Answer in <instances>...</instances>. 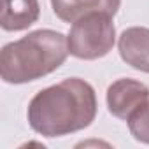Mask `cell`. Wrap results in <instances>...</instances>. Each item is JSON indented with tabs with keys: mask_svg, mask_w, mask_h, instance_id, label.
<instances>
[{
	"mask_svg": "<svg viewBox=\"0 0 149 149\" xmlns=\"http://www.w3.org/2000/svg\"><path fill=\"white\" fill-rule=\"evenodd\" d=\"M98 111L97 93L79 77L63 79L40 90L28 104L26 119L33 132L54 139L88 128Z\"/></svg>",
	"mask_w": 149,
	"mask_h": 149,
	"instance_id": "1",
	"label": "cell"
},
{
	"mask_svg": "<svg viewBox=\"0 0 149 149\" xmlns=\"http://www.w3.org/2000/svg\"><path fill=\"white\" fill-rule=\"evenodd\" d=\"M68 42L61 32L40 28L0 51V77L7 84H25L60 68L68 56Z\"/></svg>",
	"mask_w": 149,
	"mask_h": 149,
	"instance_id": "2",
	"label": "cell"
},
{
	"mask_svg": "<svg viewBox=\"0 0 149 149\" xmlns=\"http://www.w3.org/2000/svg\"><path fill=\"white\" fill-rule=\"evenodd\" d=\"M68 53L79 60H98L109 54L116 42L112 16L107 13H91L72 23L67 35Z\"/></svg>",
	"mask_w": 149,
	"mask_h": 149,
	"instance_id": "3",
	"label": "cell"
},
{
	"mask_svg": "<svg viewBox=\"0 0 149 149\" xmlns=\"http://www.w3.org/2000/svg\"><path fill=\"white\" fill-rule=\"evenodd\" d=\"M107 109L114 118L128 119L139 107L149 100V88L135 79L123 77L107 88Z\"/></svg>",
	"mask_w": 149,
	"mask_h": 149,
	"instance_id": "4",
	"label": "cell"
},
{
	"mask_svg": "<svg viewBox=\"0 0 149 149\" xmlns=\"http://www.w3.org/2000/svg\"><path fill=\"white\" fill-rule=\"evenodd\" d=\"M121 60L135 70L149 74V28L130 26L118 39Z\"/></svg>",
	"mask_w": 149,
	"mask_h": 149,
	"instance_id": "5",
	"label": "cell"
},
{
	"mask_svg": "<svg viewBox=\"0 0 149 149\" xmlns=\"http://www.w3.org/2000/svg\"><path fill=\"white\" fill-rule=\"evenodd\" d=\"M121 6V0H51L56 18L65 23H76L79 18L91 13H107L114 16Z\"/></svg>",
	"mask_w": 149,
	"mask_h": 149,
	"instance_id": "6",
	"label": "cell"
},
{
	"mask_svg": "<svg viewBox=\"0 0 149 149\" xmlns=\"http://www.w3.org/2000/svg\"><path fill=\"white\" fill-rule=\"evenodd\" d=\"M39 16V0H2L0 26L6 32H21L37 23Z\"/></svg>",
	"mask_w": 149,
	"mask_h": 149,
	"instance_id": "7",
	"label": "cell"
},
{
	"mask_svg": "<svg viewBox=\"0 0 149 149\" xmlns=\"http://www.w3.org/2000/svg\"><path fill=\"white\" fill-rule=\"evenodd\" d=\"M126 121L132 137L142 144H149V100L139 107Z\"/></svg>",
	"mask_w": 149,
	"mask_h": 149,
	"instance_id": "8",
	"label": "cell"
}]
</instances>
